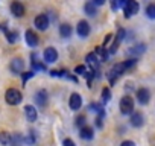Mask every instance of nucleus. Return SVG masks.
I'll list each match as a JSON object with an SVG mask.
<instances>
[{"instance_id":"nucleus-1","label":"nucleus","mask_w":155,"mask_h":146,"mask_svg":"<svg viewBox=\"0 0 155 146\" xmlns=\"http://www.w3.org/2000/svg\"><path fill=\"white\" fill-rule=\"evenodd\" d=\"M125 71H126V67H125V64H123V62L114 64V65H113V68L108 71V81H110V84H114V82L117 81V78H120Z\"/></svg>"},{"instance_id":"nucleus-2","label":"nucleus","mask_w":155,"mask_h":146,"mask_svg":"<svg viewBox=\"0 0 155 146\" xmlns=\"http://www.w3.org/2000/svg\"><path fill=\"white\" fill-rule=\"evenodd\" d=\"M5 99H6V102H8L9 105H18V104L21 102L23 96H21V93H20L18 90H15V88H8L6 93H5Z\"/></svg>"},{"instance_id":"nucleus-3","label":"nucleus","mask_w":155,"mask_h":146,"mask_svg":"<svg viewBox=\"0 0 155 146\" xmlns=\"http://www.w3.org/2000/svg\"><path fill=\"white\" fill-rule=\"evenodd\" d=\"M120 113L122 114H132L134 113V101L131 96H125L120 101Z\"/></svg>"},{"instance_id":"nucleus-4","label":"nucleus","mask_w":155,"mask_h":146,"mask_svg":"<svg viewBox=\"0 0 155 146\" xmlns=\"http://www.w3.org/2000/svg\"><path fill=\"white\" fill-rule=\"evenodd\" d=\"M138 9H140V6H138L137 2H134V0H128L126 5L123 6V14H125L126 18H131L132 15H135L138 12Z\"/></svg>"},{"instance_id":"nucleus-5","label":"nucleus","mask_w":155,"mask_h":146,"mask_svg":"<svg viewBox=\"0 0 155 146\" xmlns=\"http://www.w3.org/2000/svg\"><path fill=\"white\" fill-rule=\"evenodd\" d=\"M25 68V61L21 58H14L11 62H9V70L12 75H20Z\"/></svg>"},{"instance_id":"nucleus-6","label":"nucleus","mask_w":155,"mask_h":146,"mask_svg":"<svg viewBox=\"0 0 155 146\" xmlns=\"http://www.w3.org/2000/svg\"><path fill=\"white\" fill-rule=\"evenodd\" d=\"M34 25H35V28H37L38 31H46V29L49 28L50 22H49V17H47L46 14H40L38 17H35Z\"/></svg>"},{"instance_id":"nucleus-7","label":"nucleus","mask_w":155,"mask_h":146,"mask_svg":"<svg viewBox=\"0 0 155 146\" xmlns=\"http://www.w3.org/2000/svg\"><path fill=\"white\" fill-rule=\"evenodd\" d=\"M68 107H70V110H73V111L79 110V108L82 107V98H81V95L71 93V95H70V99H68Z\"/></svg>"},{"instance_id":"nucleus-8","label":"nucleus","mask_w":155,"mask_h":146,"mask_svg":"<svg viewBox=\"0 0 155 146\" xmlns=\"http://www.w3.org/2000/svg\"><path fill=\"white\" fill-rule=\"evenodd\" d=\"M43 58H44V62L47 64H53L56 59H58V52L55 47H47L43 53Z\"/></svg>"},{"instance_id":"nucleus-9","label":"nucleus","mask_w":155,"mask_h":146,"mask_svg":"<svg viewBox=\"0 0 155 146\" xmlns=\"http://www.w3.org/2000/svg\"><path fill=\"white\" fill-rule=\"evenodd\" d=\"M76 31H78V35H79V37H82V38H87V37L90 35V25H88V22H85V20H81L79 23H78V28H76Z\"/></svg>"},{"instance_id":"nucleus-10","label":"nucleus","mask_w":155,"mask_h":146,"mask_svg":"<svg viewBox=\"0 0 155 146\" xmlns=\"http://www.w3.org/2000/svg\"><path fill=\"white\" fill-rule=\"evenodd\" d=\"M25 40H26L28 46H31V47H37V46H38V37H37V34H35L32 29H28V31H26Z\"/></svg>"},{"instance_id":"nucleus-11","label":"nucleus","mask_w":155,"mask_h":146,"mask_svg":"<svg viewBox=\"0 0 155 146\" xmlns=\"http://www.w3.org/2000/svg\"><path fill=\"white\" fill-rule=\"evenodd\" d=\"M150 99V91L147 88H138L137 90V101L141 104V105H146Z\"/></svg>"},{"instance_id":"nucleus-12","label":"nucleus","mask_w":155,"mask_h":146,"mask_svg":"<svg viewBox=\"0 0 155 146\" xmlns=\"http://www.w3.org/2000/svg\"><path fill=\"white\" fill-rule=\"evenodd\" d=\"M131 125L132 126H135V128H140V126H143V123H144V117H143V114L141 113H138V111H135V113H132L131 114Z\"/></svg>"},{"instance_id":"nucleus-13","label":"nucleus","mask_w":155,"mask_h":146,"mask_svg":"<svg viewBox=\"0 0 155 146\" xmlns=\"http://www.w3.org/2000/svg\"><path fill=\"white\" fill-rule=\"evenodd\" d=\"M47 98H49V95H47L46 90H38L37 95H35V102H37V105H38V107H44V105L47 104Z\"/></svg>"},{"instance_id":"nucleus-14","label":"nucleus","mask_w":155,"mask_h":146,"mask_svg":"<svg viewBox=\"0 0 155 146\" xmlns=\"http://www.w3.org/2000/svg\"><path fill=\"white\" fill-rule=\"evenodd\" d=\"M11 12H12L15 17H23V15H25V6H23V3H20V2H12V3H11Z\"/></svg>"},{"instance_id":"nucleus-15","label":"nucleus","mask_w":155,"mask_h":146,"mask_svg":"<svg viewBox=\"0 0 155 146\" xmlns=\"http://www.w3.org/2000/svg\"><path fill=\"white\" fill-rule=\"evenodd\" d=\"M85 61H87V64L91 67V71H96V70H97V67H99V59L96 58L94 52H91V53H87V56H85Z\"/></svg>"},{"instance_id":"nucleus-16","label":"nucleus","mask_w":155,"mask_h":146,"mask_svg":"<svg viewBox=\"0 0 155 146\" xmlns=\"http://www.w3.org/2000/svg\"><path fill=\"white\" fill-rule=\"evenodd\" d=\"M25 114H26V119L29 122H35L37 117H38V113H37V110H35L34 105H26L25 107Z\"/></svg>"},{"instance_id":"nucleus-17","label":"nucleus","mask_w":155,"mask_h":146,"mask_svg":"<svg viewBox=\"0 0 155 146\" xmlns=\"http://www.w3.org/2000/svg\"><path fill=\"white\" fill-rule=\"evenodd\" d=\"M94 55H96V58L99 59V62H104V61H107V59H108V56H110L108 50H107V49H104L102 46H97V47H96V50H94Z\"/></svg>"},{"instance_id":"nucleus-18","label":"nucleus","mask_w":155,"mask_h":146,"mask_svg":"<svg viewBox=\"0 0 155 146\" xmlns=\"http://www.w3.org/2000/svg\"><path fill=\"white\" fill-rule=\"evenodd\" d=\"M79 135H81V138L82 140H91L93 137H94V131H93V128H90V126H84V128H81V131H79Z\"/></svg>"},{"instance_id":"nucleus-19","label":"nucleus","mask_w":155,"mask_h":146,"mask_svg":"<svg viewBox=\"0 0 155 146\" xmlns=\"http://www.w3.org/2000/svg\"><path fill=\"white\" fill-rule=\"evenodd\" d=\"M23 140H25V137H23L20 132H14V134H11L9 144H11V146H21V144H23Z\"/></svg>"},{"instance_id":"nucleus-20","label":"nucleus","mask_w":155,"mask_h":146,"mask_svg":"<svg viewBox=\"0 0 155 146\" xmlns=\"http://www.w3.org/2000/svg\"><path fill=\"white\" fill-rule=\"evenodd\" d=\"M71 26L70 25H67V23H62L61 26H59V34H61V37H64V38H68V37H71Z\"/></svg>"},{"instance_id":"nucleus-21","label":"nucleus","mask_w":155,"mask_h":146,"mask_svg":"<svg viewBox=\"0 0 155 146\" xmlns=\"http://www.w3.org/2000/svg\"><path fill=\"white\" fill-rule=\"evenodd\" d=\"M84 11H85L88 15H96V12H97V9H96V6L93 5V2H87V3L84 5Z\"/></svg>"},{"instance_id":"nucleus-22","label":"nucleus","mask_w":155,"mask_h":146,"mask_svg":"<svg viewBox=\"0 0 155 146\" xmlns=\"http://www.w3.org/2000/svg\"><path fill=\"white\" fill-rule=\"evenodd\" d=\"M32 68H34L35 71H38V70H46V65L41 64L40 61H37V55H34V53H32Z\"/></svg>"},{"instance_id":"nucleus-23","label":"nucleus","mask_w":155,"mask_h":146,"mask_svg":"<svg viewBox=\"0 0 155 146\" xmlns=\"http://www.w3.org/2000/svg\"><path fill=\"white\" fill-rule=\"evenodd\" d=\"M6 40H8L11 44H14V43L18 40V32H17V31H6Z\"/></svg>"},{"instance_id":"nucleus-24","label":"nucleus","mask_w":155,"mask_h":146,"mask_svg":"<svg viewBox=\"0 0 155 146\" xmlns=\"http://www.w3.org/2000/svg\"><path fill=\"white\" fill-rule=\"evenodd\" d=\"M144 50H146V46H144V44H137V46H134V47L129 49V53H131V55H140V53H143Z\"/></svg>"},{"instance_id":"nucleus-25","label":"nucleus","mask_w":155,"mask_h":146,"mask_svg":"<svg viewBox=\"0 0 155 146\" xmlns=\"http://www.w3.org/2000/svg\"><path fill=\"white\" fill-rule=\"evenodd\" d=\"M9 138H11V134L3 131V132H0V144H3V146H8L9 144Z\"/></svg>"},{"instance_id":"nucleus-26","label":"nucleus","mask_w":155,"mask_h":146,"mask_svg":"<svg viewBox=\"0 0 155 146\" xmlns=\"http://www.w3.org/2000/svg\"><path fill=\"white\" fill-rule=\"evenodd\" d=\"M85 122H87V117H85L84 114H81V116H78V117H76L74 125H76L78 128H84V126H85Z\"/></svg>"},{"instance_id":"nucleus-27","label":"nucleus","mask_w":155,"mask_h":146,"mask_svg":"<svg viewBox=\"0 0 155 146\" xmlns=\"http://www.w3.org/2000/svg\"><path fill=\"white\" fill-rule=\"evenodd\" d=\"M146 15H147L149 18H155V3L147 5V8H146Z\"/></svg>"},{"instance_id":"nucleus-28","label":"nucleus","mask_w":155,"mask_h":146,"mask_svg":"<svg viewBox=\"0 0 155 146\" xmlns=\"http://www.w3.org/2000/svg\"><path fill=\"white\" fill-rule=\"evenodd\" d=\"M74 73H76V75H82V76H87L88 75L85 65H76L74 67Z\"/></svg>"},{"instance_id":"nucleus-29","label":"nucleus","mask_w":155,"mask_h":146,"mask_svg":"<svg viewBox=\"0 0 155 146\" xmlns=\"http://www.w3.org/2000/svg\"><path fill=\"white\" fill-rule=\"evenodd\" d=\"M102 101H104V102L111 101V90H110L108 87H105V88L102 90Z\"/></svg>"},{"instance_id":"nucleus-30","label":"nucleus","mask_w":155,"mask_h":146,"mask_svg":"<svg viewBox=\"0 0 155 146\" xmlns=\"http://www.w3.org/2000/svg\"><path fill=\"white\" fill-rule=\"evenodd\" d=\"M125 34H126V32H125V29H122V28H120V29L117 31V37H116V40H114V41L120 44V43L123 41V38H125Z\"/></svg>"},{"instance_id":"nucleus-31","label":"nucleus","mask_w":155,"mask_h":146,"mask_svg":"<svg viewBox=\"0 0 155 146\" xmlns=\"http://www.w3.org/2000/svg\"><path fill=\"white\" fill-rule=\"evenodd\" d=\"M35 140H37L35 134H34V132H31V134H29L28 137H25L23 143H26V144H34V143H35Z\"/></svg>"},{"instance_id":"nucleus-32","label":"nucleus","mask_w":155,"mask_h":146,"mask_svg":"<svg viewBox=\"0 0 155 146\" xmlns=\"http://www.w3.org/2000/svg\"><path fill=\"white\" fill-rule=\"evenodd\" d=\"M90 110H91V111H96L97 114L104 111V108H102V105H101V104H91V105H90Z\"/></svg>"},{"instance_id":"nucleus-33","label":"nucleus","mask_w":155,"mask_h":146,"mask_svg":"<svg viewBox=\"0 0 155 146\" xmlns=\"http://www.w3.org/2000/svg\"><path fill=\"white\" fill-rule=\"evenodd\" d=\"M34 75H35L34 71H28V73H23V76H21V79H23V84H25V82H26L28 79H31V78H32Z\"/></svg>"},{"instance_id":"nucleus-34","label":"nucleus","mask_w":155,"mask_h":146,"mask_svg":"<svg viewBox=\"0 0 155 146\" xmlns=\"http://www.w3.org/2000/svg\"><path fill=\"white\" fill-rule=\"evenodd\" d=\"M111 40H113V35H111V34H108V35H107V38H105V41H104V46H102V47L105 49V47L111 43Z\"/></svg>"},{"instance_id":"nucleus-35","label":"nucleus","mask_w":155,"mask_h":146,"mask_svg":"<svg viewBox=\"0 0 155 146\" xmlns=\"http://www.w3.org/2000/svg\"><path fill=\"white\" fill-rule=\"evenodd\" d=\"M62 146H76V144H74V141H73L71 138H65V140L62 141Z\"/></svg>"},{"instance_id":"nucleus-36","label":"nucleus","mask_w":155,"mask_h":146,"mask_svg":"<svg viewBox=\"0 0 155 146\" xmlns=\"http://www.w3.org/2000/svg\"><path fill=\"white\" fill-rule=\"evenodd\" d=\"M120 146H135V143L132 140H125V141H122Z\"/></svg>"},{"instance_id":"nucleus-37","label":"nucleus","mask_w":155,"mask_h":146,"mask_svg":"<svg viewBox=\"0 0 155 146\" xmlns=\"http://www.w3.org/2000/svg\"><path fill=\"white\" fill-rule=\"evenodd\" d=\"M111 6H113V9H117V8H120L119 2H113V3H111Z\"/></svg>"}]
</instances>
